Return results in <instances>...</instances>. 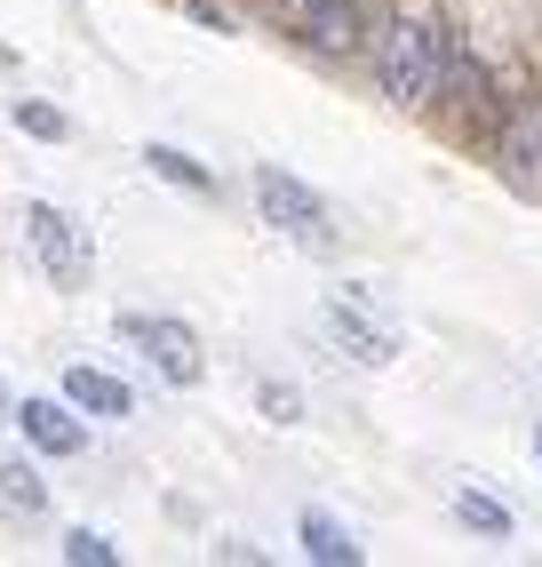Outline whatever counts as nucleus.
Listing matches in <instances>:
<instances>
[{"instance_id": "obj_18", "label": "nucleus", "mask_w": 542, "mask_h": 567, "mask_svg": "<svg viewBox=\"0 0 542 567\" xmlns=\"http://www.w3.org/2000/svg\"><path fill=\"white\" fill-rule=\"evenodd\" d=\"M534 464H542V424H534Z\"/></svg>"}, {"instance_id": "obj_8", "label": "nucleus", "mask_w": 542, "mask_h": 567, "mask_svg": "<svg viewBox=\"0 0 542 567\" xmlns=\"http://www.w3.org/2000/svg\"><path fill=\"white\" fill-rule=\"evenodd\" d=\"M17 432L41 447V456H81V447H88V424H81V408H72V400H24L17 408Z\"/></svg>"}, {"instance_id": "obj_15", "label": "nucleus", "mask_w": 542, "mask_h": 567, "mask_svg": "<svg viewBox=\"0 0 542 567\" xmlns=\"http://www.w3.org/2000/svg\"><path fill=\"white\" fill-rule=\"evenodd\" d=\"M64 559H72V567H121V544L96 536V527H72V536H64Z\"/></svg>"}, {"instance_id": "obj_9", "label": "nucleus", "mask_w": 542, "mask_h": 567, "mask_svg": "<svg viewBox=\"0 0 542 567\" xmlns=\"http://www.w3.org/2000/svg\"><path fill=\"white\" fill-rule=\"evenodd\" d=\"M64 400L81 408V415H104V424H112V415H136V392L121 384V375L88 368V360H72V368H64Z\"/></svg>"}, {"instance_id": "obj_10", "label": "nucleus", "mask_w": 542, "mask_h": 567, "mask_svg": "<svg viewBox=\"0 0 542 567\" xmlns=\"http://www.w3.org/2000/svg\"><path fill=\"white\" fill-rule=\"evenodd\" d=\"M447 512H455V527H471V536H487V544H511L519 536V512L502 496H487V487H471V480L447 496Z\"/></svg>"}, {"instance_id": "obj_3", "label": "nucleus", "mask_w": 542, "mask_h": 567, "mask_svg": "<svg viewBox=\"0 0 542 567\" xmlns=\"http://www.w3.org/2000/svg\"><path fill=\"white\" fill-rule=\"evenodd\" d=\"M256 208H263V224L280 233L288 248H303V256H335V208L312 193L303 176H288V168H256Z\"/></svg>"}, {"instance_id": "obj_7", "label": "nucleus", "mask_w": 542, "mask_h": 567, "mask_svg": "<svg viewBox=\"0 0 542 567\" xmlns=\"http://www.w3.org/2000/svg\"><path fill=\"white\" fill-rule=\"evenodd\" d=\"M288 9V32L312 41L320 56H352L359 49V0H280Z\"/></svg>"}, {"instance_id": "obj_12", "label": "nucleus", "mask_w": 542, "mask_h": 567, "mask_svg": "<svg viewBox=\"0 0 542 567\" xmlns=\"http://www.w3.org/2000/svg\"><path fill=\"white\" fill-rule=\"evenodd\" d=\"M49 512V480L24 456H0V519H41Z\"/></svg>"}, {"instance_id": "obj_14", "label": "nucleus", "mask_w": 542, "mask_h": 567, "mask_svg": "<svg viewBox=\"0 0 542 567\" xmlns=\"http://www.w3.org/2000/svg\"><path fill=\"white\" fill-rule=\"evenodd\" d=\"M9 121H17L24 136H41V144H64V136H72V121H64L56 104H41V96H17V112H9Z\"/></svg>"}, {"instance_id": "obj_13", "label": "nucleus", "mask_w": 542, "mask_h": 567, "mask_svg": "<svg viewBox=\"0 0 542 567\" xmlns=\"http://www.w3.org/2000/svg\"><path fill=\"white\" fill-rule=\"evenodd\" d=\"M152 176H160V184H176V193H216V176L200 168V161H191V153H176V144H144V153H136Z\"/></svg>"}, {"instance_id": "obj_2", "label": "nucleus", "mask_w": 542, "mask_h": 567, "mask_svg": "<svg viewBox=\"0 0 542 567\" xmlns=\"http://www.w3.org/2000/svg\"><path fill=\"white\" fill-rule=\"evenodd\" d=\"M17 224H24V248H32V264H41L49 288H64V296L88 288V272H96V240H88L81 216L56 208V200H24Z\"/></svg>"}, {"instance_id": "obj_1", "label": "nucleus", "mask_w": 542, "mask_h": 567, "mask_svg": "<svg viewBox=\"0 0 542 567\" xmlns=\"http://www.w3.org/2000/svg\"><path fill=\"white\" fill-rule=\"evenodd\" d=\"M447 56H455L447 32L423 24V17H392V24L375 32V81H383L392 104H431L447 89V72H455Z\"/></svg>"}, {"instance_id": "obj_5", "label": "nucleus", "mask_w": 542, "mask_h": 567, "mask_svg": "<svg viewBox=\"0 0 542 567\" xmlns=\"http://www.w3.org/2000/svg\"><path fill=\"white\" fill-rule=\"evenodd\" d=\"M112 336L160 375V384H176V392H191L208 375V352H200V336H191L184 320H168V312H121L112 320Z\"/></svg>"}, {"instance_id": "obj_11", "label": "nucleus", "mask_w": 542, "mask_h": 567, "mask_svg": "<svg viewBox=\"0 0 542 567\" xmlns=\"http://www.w3.org/2000/svg\"><path fill=\"white\" fill-rule=\"evenodd\" d=\"M295 536H303V559H320V567H359V559H367L359 536H352V527H343L335 512H320V504L295 519Z\"/></svg>"}, {"instance_id": "obj_4", "label": "nucleus", "mask_w": 542, "mask_h": 567, "mask_svg": "<svg viewBox=\"0 0 542 567\" xmlns=\"http://www.w3.org/2000/svg\"><path fill=\"white\" fill-rule=\"evenodd\" d=\"M320 336H327L352 368H392V360H399V320L375 305V288H327Z\"/></svg>"}, {"instance_id": "obj_6", "label": "nucleus", "mask_w": 542, "mask_h": 567, "mask_svg": "<svg viewBox=\"0 0 542 567\" xmlns=\"http://www.w3.org/2000/svg\"><path fill=\"white\" fill-rule=\"evenodd\" d=\"M494 168H502V184H519V193L542 200V96H519L511 112H502Z\"/></svg>"}, {"instance_id": "obj_16", "label": "nucleus", "mask_w": 542, "mask_h": 567, "mask_svg": "<svg viewBox=\"0 0 542 567\" xmlns=\"http://www.w3.org/2000/svg\"><path fill=\"white\" fill-rule=\"evenodd\" d=\"M256 408L271 415V424H303V392L295 384H256Z\"/></svg>"}, {"instance_id": "obj_17", "label": "nucleus", "mask_w": 542, "mask_h": 567, "mask_svg": "<svg viewBox=\"0 0 542 567\" xmlns=\"http://www.w3.org/2000/svg\"><path fill=\"white\" fill-rule=\"evenodd\" d=\"M0 415H17V400H9V384H0Z\"/></svg>"}]
</instances>
